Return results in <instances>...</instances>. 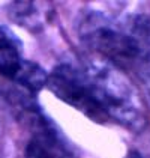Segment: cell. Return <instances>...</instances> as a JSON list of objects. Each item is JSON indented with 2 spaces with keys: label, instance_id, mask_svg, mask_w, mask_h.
I'll use <instances>...</instances> for the list:
<instances>
[{
  "label": "cell",
  "instance_id": "6da1fadb",
  "mask_svg": "<svg viewBox=\"0 0 150 158\" xmlns=\"http://www.w3.org/2000/svg\"><path fill=\"white\" fill-rule=\"evenodd\" d=\"M47 87L63 102L96 123L116 122L132 131L146 125L137 92L116 66L60 63L48 74Z\"/></svg>",
  "mask_w": 150,
  "mask_h": 158
},
{
  "label": "cell",
  "instance_id": "7a4b0ae2",
  "mask_svg": "<svg viewBox=\"0 0 150 158\" xmlns=\"http://www.w3.org/2000/svg\"><path fill=\"white\" fill-rule=\"evenodd\" d=\"M81 36L90 48L116 68L140 69L150 60V21L144 17L126 23L90 17L83 26Z\"/></svg>",
  "mask_w": 150,
  "mask_h": 158
},
{
  "label": "cell",
  "instance_id": "3957f363",
  "mask_svg": "<svg viewBox=\"0 0 150 158\" xmlns=\"http://www.w3.org/2000/svg\"><path fill=\"white\" fill-rule=\"evenodd\" d=\"M27 118L30 119L32 134L23 158H72L63 137L39 110L27 114Z\"/></svg>",
  "mask_w": 150,
  "mask_h": 158
},
{
  "label": "cell",
  "instance_id": "277c9868",
  "mask_svg": "<svg viewBox=\"0 0 150 158\" xmlns=\"http://www.w3.org/2000/svg\"><path fill=\"white\" fill-rule=\"evenodd\" d=\"M24 60L21 41L11 29L0 26V77L12 81Z\"/></svg>",
  "mask_w": 150,
  "mask_h": 158
},
{
  "label": "cell",
  "instance_id": "5b68a950",
  "mask_svg": "<svg viewBox=\"0 0 150 158\" xmlns=\"http://www.w3.org/2000/svg\"><path fill=\"white\" fill-rule=\"evenodd\" d=\"M138 73H140V80H141L143 89H144L146 95H147L150 99V60L147 62L146 65H143V66L138 69Z\"/></svg>",
  "mask_w": 150,
  "mask_h": 158
},
{
  "label": "cell",
  "instance_id": "8992f818",
  "mask_svg": "<svg viewBox=\"0 0 150 158\" xmlns=\"http://www.w3.org/2000/svg\"><path fill=\"white\" fill-rule=\"evenodd\" d=\"M126 158H149V157L143 155L140 151H131V152L128 154V157H126Z\"/></svg>",
  "mask_w": 150,
  "mask_h": 158
}]
</instances>
